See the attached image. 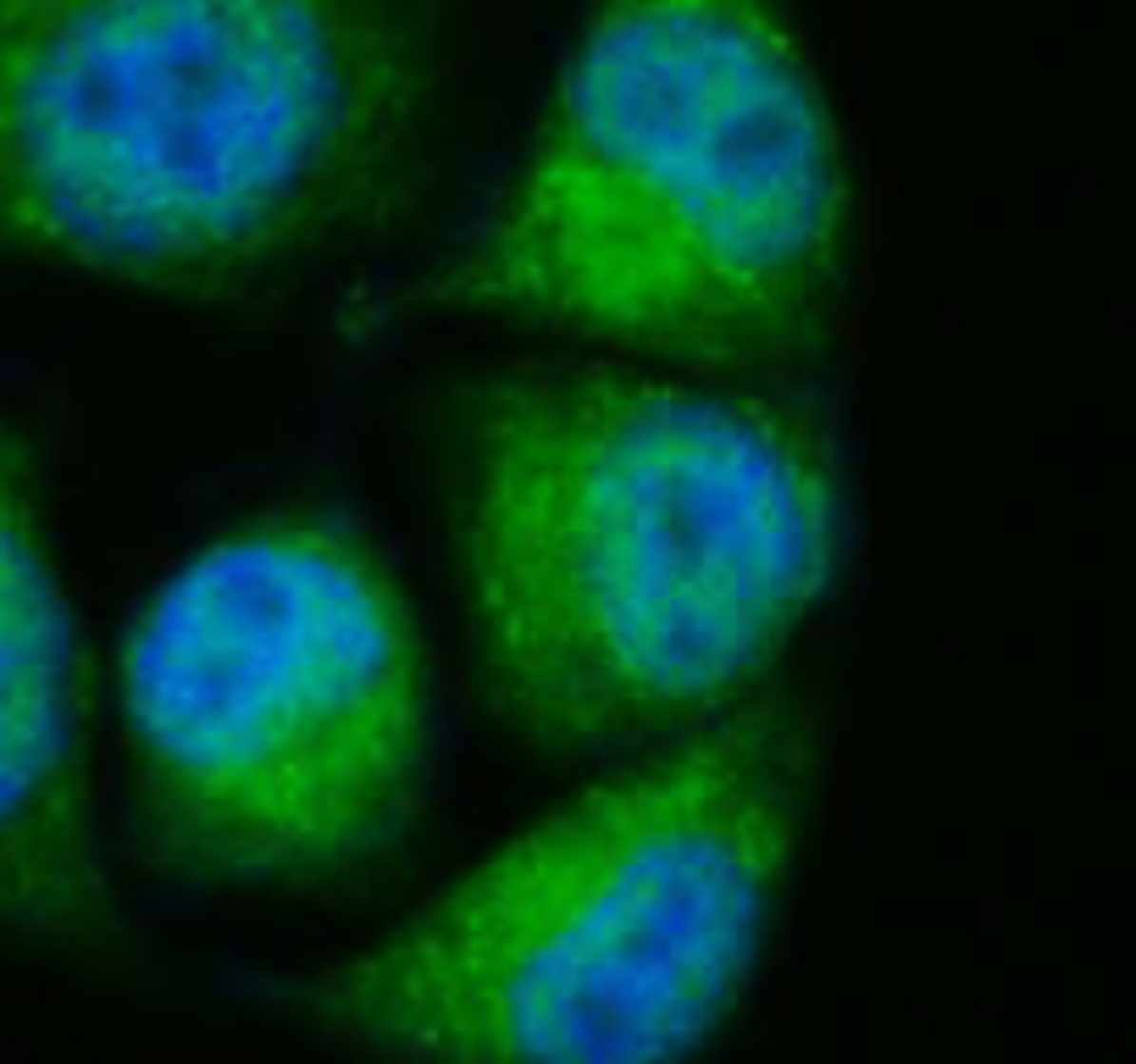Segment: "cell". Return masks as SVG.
I'll return each instance as SVG.
<instances>
[{
  "mask_svg": "<svg viewBox=\"0 0 1136 1064\" xmlns=\"http://www.w3.org/2000/svg\"><path fill=\"white\" fill-rule=\"evenodd\" d=\"M848 178L787 0H593L444 300L583 355L781 388L832 350Z\"/></svg>",
  "mask_w": 1136,
  "mask_h": 1064,
  "instance_id": "3957f363",
  "label": "cell"
},
{
  "mask_svg": "<svg viewBox=\"0 0 1136 1064\" xmlns=\"http://www.w3.org/2000/svg\"><path fill=\"white\" fill-rule=\"evenodd\" d=\"M804 838V743L721 715L488 848L317 981L366 1064H693L738 1015Z\"/></svg>",
  "mask_w": 1136,
  "mask_h": 1064,
  "instance_id": "277c9868",
  "label": "cell"
},
{
  "mask_svg": "<svg viewBox=\"0 0 1136 1064\" xmlns=\"http://www.w3.org/2000/svg\"><path fill=\"white\" fill-rule=\"evenodd\" d=\"M0 937L117 959L128 948L89 804L78 648L45 488L0 416Z\"/></svg>",
  "mask_w": 1136,
  "mask_h": 1064,
  "instance_id": "8992f818",
  "label": "cell"
},
{
  "mask_svg": "<svg viewBox=\"0 0 1136 1064\" xmlns=\"http://www.w3.org/2000/svg\"><path fill=\"white\" fill-rule=\"evenodd\" d=\"M444 493L493 715L566 760H638L732 715L838 571V477L777 388L616 355L477 377Z\"/></svg>",
  "mask_w": 1136,
  "mask_h": 1064,
  "instance_id": "6da1fadb",
  "label": "cell"
},
{
  "mask_svg": "<svg viewBox=\"0 0 1136 1064\" xmlns=\"http://www.w3.org/2000/svg\"><path fill=\"white\" fill-rule=\"evenodd\" d=\"M466 0H0V261L250 311L422 200Z\"/></svg>",
  "mask_w": 1136,
  "mask_h": 1064,
  "instance_id": "7a4b0ae2",
  "label": "cell"
},
{
  "mask_svg": "<svg viewBox=\"0 0 1136 1064\" xmlns=\"http://www.w3.org/2000/svg\"><path fill=\"white\" fill-rule=\"evenodd\" d=\"M144 871L211 899H322L422 826L438 693L389 560L333 516L227 527L139 610L123 660Z\"/></svg>",
  "mask_w": 1136,
  "mask_h": 1064,
  "instance_id": "5b68a950",
  "label": "cell"
}]
</instances>
